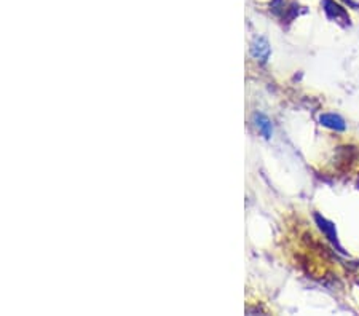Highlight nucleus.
Wrapping results in <instances>:
<instances>
[{
    "label": "nucleus",
    "mask_w": 359,
    "mask_h": 316,
    "mask_svg": "<svg viewBox=\"0 0 359 316\" xmlns=\"http://www.w3.org/2000/svg\"><path fill=\"white\" fill-rule=\"evenodd\" d=\"M320 123L323 126H326V128L334 130V131H345L346 130L345 120L341 118L340 115H335V114H323L320 117Z\"/></svg>",
    "instance_id": "nucleus-1"
},
{
    "label": "nucleus",
    "mask_w": 359,
    "mask_h": 316,
    "mask_svg": "<svg viewBox=\"0 0 359 316\" xmlns=\"http://www.w3.org/2000/svg\"><path fill=\"white\" fill-rule=\"evenodd\" d=\"M254 125L257 126V130L267 139H270L271 135H273V126H271V122L264 114H254Z\"/></svg>",
    "instance_id": "nucleus-2"
},
{
    "label": "nucleus",
    "mask_w": 359,
    "mask_h": 316,
    "mask_svg": "<svg viewBox=\"0 0 359 316\" xmlns=\"http://www.w3.org/2000/svg\"><path fill=\"white\" fill-rule=\"evenodd\" d=\"M252 55L260 61H267V57L270 56V47H269L267 40L259 39L257 42L252 45Z\"/></svg>",
    "instance_id": "nucleus-3"
},
{
    "label": "nucleus",
    "mask_w": 359,
    "mask_h": 316,
    "mask_svg": "<svg viewBox=\"0 0 359 316\" xmlns=\"http://www.w3.org/2000/svg\"><path fill=\"white\" fill-rule=\"evenodd\" d=\"M316 221H318V224H320V228L324 230V233L327 235L329 240L334 241V243L337 245V233H335V228H334L332 224L327 222L326 219H321V217L318 214H316Z\"/></svg>",
    "instance_id": "nucleus-4"
}]
</instances>
